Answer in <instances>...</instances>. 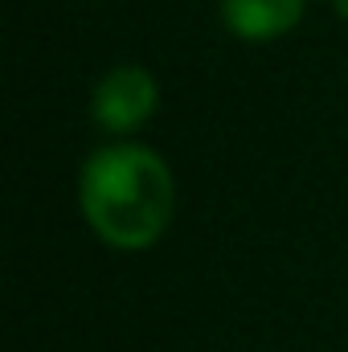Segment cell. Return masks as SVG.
Listing matches in <instances>:
<instances>
[{
    "instance_id": "1",
    "label": "cell",
    "mask_w": 348,
    "mask_h": 352,
    "mask_svg": "<svg viewBox=\"0 0 348 352\" xmlns=\"http://www.w3.org/2000/svg\"><path fill=\"white\" fill-rule=\"evenodd\" d=\"M90 230L115 250H148L173 221L176 184L168 164L144 144L90 152L78 180Z\"/></svg>"
},
{
    "instance_id": "2",
    "label": "cell",
    "mask_w": 348,
    "mask_h": 352,
    "mask_svg": "<svg viewBox=\"0 0 348 352\" xmlns=\"http://www.w3.org/2000/svg\"><path fill=\"white\" fill-rule=\"evenodd\" d=\"M160 102V87L144 66H115L98 78V87L90 94V115L102 131L111 135H131L140 131Z\"/></svg>"
},
{
    "instance_id": "3",
    "label": "cell",
    "mask_w": 348,
    "mask_h": 352,
    "mask_svg": "<svg viewBox=\"0 0 348 352\" xmlns=\"http://www.w3.org/2000/svg\"><path fill=\"white\" fill-rule=\"evenodd\" d=\"M303 16V0H221V25L242 41H274Z\"/></svg>"
},
{
    "instance_id": "4",
    "label": "cell",
    "mask_w": 348,
    "mask_h": 352,
    "mask_svg": "<svg viewBox=\"0 0 348 352\" xmlns=\"http://www.w3.org/2000/svg\"><path fill=\"white\" fill-rule=\"evenodd\" d=\"M336 4H340V12H345V16H348V0H336Z\"/></svg>"
}]
</instances>
